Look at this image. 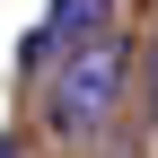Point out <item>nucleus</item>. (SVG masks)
<instances>
[{"mask_svg":"<svg viewBox=\"0 0 158 158\" xmlns=\"http://www.w3.org/2000/svg\"><path fill=\"white\" fill-rule=\"evenodd\" d=\"M149 97H158V62H149Z\"/></svg>","mask_w":158,"mask_h":158,"instance_id":"nucleus-3","label":"nucleus"},{"mask_svg":"<svg viewBox=\"0 0 158 158\" xmlns=\"http://www.w3.org/2000/svg\"><path fill=\"white\" fill-rule=\"evenodd\" d=\"M0 158H18V149H9V141H0Z\"/></svg>","mask_w":158,"mask_h":158,"instance_id":"nucleus-4","label":"nucleus"},{"mask_svg":"<svg viewBox=\"0 0 158 158\" xmlns=\"http://www.w3.org/2000/svg\"><path fill=\"white\" fill-rule=\"evenodd\" d=\"M123 35H88V44H70L62 53V70H53V88H44V114H53V132L62 141H79V132H97L114 114V97H123Z\"/></svg>","mask_w":158,"mask_h":158,"instance_id":"nucleus-1","label":"nucleus"},{"mask_svg":"<svg viewBox=\"0 0 158 158\" xmlns=\"http://www.w3.org/2000/svg\"><path fill=\"white\" fill-rule=\"evenodd\" d=\"M88 35H106V0H53V9H44V27L27 35V53H18V62H27V70H44V62H62L70 44H88Z\"/></svg>","mask_w":158,"mask_h":158,"instance_id":"nucleus-2","label":"nucleus"}]
</instances>
